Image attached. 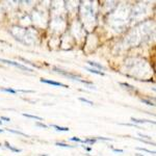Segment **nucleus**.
I'll use <instances>...</instances> for the list:
<instances>
[{
  "label": "nucleus",
  "mask_w": 156,
  "mask_h": 156,
  "mask_svg": "<svg viewBox=\"0 0 156 156\" xmlns=\"http://www.w3.org/2000/svg\"><path fill=\"white\" fill-rule=\"evenodd\" d=\"M0 61H1V63H7V65H11V66H15V67H17V68H19V69H21V70H23V71L33 72L32 69L27 68L26 66H23V65H21V63H16V61H13V60H8V59H4V58H0Z\"/></svg>",
  "instance_id": "1"
},
{
  "label": "nucleus",
  "mask_w": 156,
  "mask_h": 156,
  "mask_svg": "<svg viewBox=\"0 0 156 156\" xmlns=\"http://www.w3.org/2000/svg\"><path fill=\"white\" fill-rule=\"evenodd\" d=\"M54 70H55L56 72H58V73H60V74L65 75V76L69 77V78H71V79H73V80H77V81H80V82H82V83H88V84H92V82L86 81V80H82V79H80L79 77H77L76 75H73V74H70V73H67V72L63 71V70H60V69L54 68Z\"/></svg>",
  "instance_id": "2"
},
{
  "label": "nucleus",
  "mask_w": 156,
  "mask_h": 156,
  "mask_svg": "<svg viewBox=\"0 0 156 156\" xmlns=\"http://www.w3.org/2000/svg\"><path fill=\"white\" fill-rule=\"evenodd\" d=\"M41 82L43 83H47V84H51V85H54V86H61V88H69L68 85L65 84V83H61V82H57V81H54V80H49V79H44V78H42L40 80Z\"/></svg>",
  "instance_id": "3"
},
{
  "label": "nucleus",
  "mask_w": 156,
  "mask_h": 156,
  "mask_svg": "<svg viewBox=\"0 0 156 156\" xmlns=\"http://www.w3.org/2000/svg\"><path fill=\"white\" fill-rule=\"evenodd\" d=\"M130 120L135 124H144V123H150V124H155L154 121H150V120H140V119H135V118H131Z\"/></svg>",
  "instance_id": "4"
},
{
  "label": "nucleus",
  "mask_w": 156,
  "mask_h": 156,
  "mask_svg": "<svg viewBox=\"0 0 156 156\" xmlns=\"http://www.w3.org/2000/svg\"><path fill=\"white\" fill-rule=\"evenodd\" d=\"M4 145H5V147L8 149V150H11V152H15V153H20V152L22 151L21 149H18V148H15V147H13V146H11L8 142H4Z\"/></svg>",
  "instance_id": "5"
},
{
  "label": "nucleus",
  "mask_w": 156,
  "mask_h": 156,
  "mask_svg": "<svg viewBox=\"0 0 156 156\" xmlns=\"http://www.w3.org/2000/svg\"><path fill=\"white\" fill-rule=\"evenodd\" d=\"M88 63L93 67V69H94V68H97V69H99V70H105V68H104V67L102 66V65H100V63H94V61L88 60Z\"/></svg>",
  "instance_id": "6"
},
{
  "label": "nucleus",
  "mask_w": 156,
  "mask_h": 156,
  "mask_svg": "<svg viewBox=\"0 0 156 156\" xmlns=\"http://www.w3.org/2000/svg\"><path fill=\"white\" fill-rule=\"evenodd\" d=\"M85 70H86V71H88V72H90V73H94V74L101 75V76H104V75H105V73H104V72L98 71V70H96V69H93V68H85Z\"/></svg>",
  "instance_id": "7"
},
{
  "label": "nucleus",
  "mask_w": 156,
  "mask_h": 156,
  "mask_svg": "<svg viewBox=\"0 0 156 156\" xmlns=\"http://www.w3.org/2000/svg\"><path fill=\"white\" fill-rule=\"evenodd\" d=\"M23 117H26V118H29V119H34V120H38V122L42 121L43 119L41 117H38V115H29V113H22Z\"/></svg>",
  "instance_id": "8"
},
{
  "label": "nucleus",
  "mask_w": 156,
  "mask_h": 156,
  "mask_svg": "<svg viewBox=\"0 0 156 156\" xmlns=\"http://www.w3.org/2000/svg\"><path fill=\"white\" fill-rule=\"evenodd\" d=\"M53 128H55L57 131H65V132H68L70 131V129L68 127H61V126H57V125H51Z\"/></svg>",
  "instance_id": "9"
},
{
  "label": "nucleus",
  "mask_w": 156,
  "mask_h": 156,
  "mask_svg": "<svg viewBox=\"0 0 156 156\" xmlns=\"http://www.w3.org/2000/svg\"><path fill=\"white\" fill-rule=\"evenodd\" d=\"M8 132H11V133H16V134H19V135H22V136H25V137H28V135L26 133L22 131H18V130H14V129H6Z\"/></svg>",
  "instance_id": "10"
},
{
  "label": "nucleus",
  "mask_w": 156,
  "mask_h": 156,
  "mask_svg": "<svg viewBox=\"0 0 156 156\" xmlns=\"http://www.w3.org/2000/svg\"><path fill=\"white\" fill-rule=\"evenodd\" d=\"M97 142V140L96 138H85V140H81V142L82 144H94V142Z\"/></svg>",
  "instance_id": "11"
},
{
  "label": "nucleus",
  "mask_w": 156,
  "mask_h": 156,
  "mask_svg": "<svg viewBox=\"0 0 156 156\" xmlns=\"http://www.w3.org/2000/svg\"><path fill=\"white\" fill-rule=\"evenodd\" d=\"M0 90L5 92V93H11V94H16L17 93V90H14V88H0Z\"/></svg>",
  "instance_id": "12"
},
{
  "label": "nucleus",
  "mask_w": 156,
  "mask_h": 156,
  "mask_svg": "<svg viewBox=\"0 0 156 156\" xmlns=\"http://www.w3.org/2000/svg\"><path fill=\"white\" fill-rule=\"evenodd\" d=\"M55 145L58 147H63V148H74V146L67 145V144H63V142H55Z\"/></svg>",
  "instance_id": "13"
},
{
  "label": "nucleus",
  "mask_w": 156,
  "mask_h": 156,
  "mask_svg": "<svg viewBox=\"0 0 156 156\" xmlns=\"http://www.w3.org/2000/svg\"><path fill=\"white\" fill-rule=\"evenodd\" d=\"M79 101L84 102V103H88V104H90V105H94V103L90 101V100H88V99H85V98H82V97H80L79 98Z\"/></svg>",
  "instance_id": "14"
},
{
  "label": "nucleus",
  "mask_w": 156,
  "mask_h": 156,
  "mask_svg": "<svg viewBox=\"0 0 156 156\" xmlns=\"http://www.w3.org/2000/svg\"><path fill=\"white\" fill-rule=\"evenodd\" d=\"M142 103H146L147 105H150V106H154V105H155V104H154V102L149 101V100H147V99H142Z\"/></svg>",
  "instance_id": "15"
},
{
  "label": "nucleus",
  "mask_w": 156,
  "mask_h": 156,
  "mask_svg": "<svg viewBox=\"0 0 156 156\" xmlns=\"http://www.w3.org/2000/svg\"><path fill=\"white\" fill-rule=\"evenodd\" d=\"M137 150H140V151H144V152H147V153H150V154H155V151H151L148 150V149L146 148H136Z\"/></svg>",
  "instance_id": "16"
},
{
  "label": "nucleus",
  "mask_w": 156,
  "mask_h": 156,
  "mask_svg": "<svg viewBox=\"0 0 156 156\" xmlns=\"http://www.w3.org/2000/svg\"><path fill=\"white\" fill-rule=\"evenodd\" d=\"M120 84L122 85V86H126L127 88H130V90H134V88L132 85H130L129 83H126V82H121Z\"/></svg>",
  "instance_id": "17"
},
{
  "label": "nucleus",
  "mask_w": 156,
  "mask_h": 156,
  "mask_svg": "<svg viewBox=\"0 0 156 156\" xmlns=\"http://www.w3.org/2000/svg\"><path fill=\"white\" fill-rule=\"evenodd\" d=\"M36 126H38V127H42V128H45V129L48 128V126H47V125H45V124L41 123V122H36Z\"/></svg>",
  "instance_id": "18"
},
{
  "label": "nucleus",
  "mask_w": 156,
  "mask_h": 156,
  "mask_svg": "<svg viewBox=\"0 0 156 156\" xmlns=\"http://www.w3.org/2000/svg\"><path fill=\"white\" fill-rule=\"evenodd\" d=\"M70 140H72V142H81L82 140H80L79 137H71L70 138Z\"/></svg>",
  "instance_id": "19"
},
{
  "label": "nucleus",
  "mask_w": 156,
  "mask_h": 156,
  "mask_svg": "<svg viewBox=\"0 0 156 156\" xmlns=\"http://www.w3.org/2000/svg\"><path fill=\"white\" fill-rule=\"evenodd\" d=\"M1 120H3V121H5V122H9V118H7V117H2L1 115Z\"/></svg>",
  "instance_id": "20"
},
{
  "label": "nucleus",
  "mask_w": 156,
  "mask_h": 156,
  "mask_svg": "<svg viewBox=\"0 0 156 156\" xmlns=\"http://www.w3.org/2000/svg\"><path fill=\"white\" fill-rule=\"evenodd\" d=\"M138 135H140V136L145 137V138H147V140H151V137L148 136V135H144V134H142V133H138Z\"/></svg>",
  "instance_id": "21"
},
{
  "label": "nucleus",
  "mask_w": 156,
  "mask_h": 156,
  "mask_svg": "<svg viewBox=\"0 0 156 156\" xmlns=\"http://www.w3.org/2000/svg\"><path fill=\"white\" fill-rule=\"evenodd\" d=\"M113 152H119V153H123V150H121V149H112Z\"/></svg>",
  "instance_id": "22"
},
{
  "label": "nucleus",
  "mask_w": 156,
  "mask_h": 156,
  "mask_svg": "<svg viewBox=\"0 0 156 156\" xmlns=\"http://www.w3.org/2000/svg\"><path fill=\"white\" fill-rule=\"evenodd\" d=\"M83 148H84L86 151H90V148H88V147H85V146H83Z\"/></svg>",
  "instance_id": "23"
},
{
  "label": "nucleus",
  "mask_w": 156,
  "mask_h": 156,
  "mask_svg": "<svg viewBox=\"0 0 156 156\" xmlns=\"http://www.w3.org/2000/svg\"><path fill=\"white\" fill-rule=\"evenodd\" d=\"M3 132V129H0V133H2Z\"/></svg>",
  "instance_id": "24"
},
{
  "label": "nucleus",
  "mask_w": 156,
  "mask_h": 156,
  "mask_svg": "<svg viewBox=\"0 0 156 156\" xmlns=\"http://www.w3.org/2000/svg\"><path fill=\"white\" fill-rule=\"evenodd\" d=\"M135 155H136V156H142L140 154H135Z\"/></svg>",
  "instance_id": "25"
},
{
  "label": "nucleus",
  "mask_w": 156,
  "mask_h": 156,
  "mask_svg": "<svg viewBox=\"0 0 156 156\" xmlns=\"http://www.w3.org/2000/svg\"><path fill=\"white\" fill-rule=\"evenodd\" d=\"M0 125H2V122H1V121H0Z\"/></svg>",
  "instance_id": "26"
},
{
  "label": "nucleus",
  "mask_w": 156,
  "mask_h": 156,
  "mask_svg": "<svg viewBox=\"0 0 156 156\" xmlns=\"http://www.w3.org/2000/svg\"><path fill=\"white\" fill-rule=\"evenodd\" d=\"M0 43H3V41H1V40H0Z\"/></svg>",
  "instance_id": "27"
}]
</instances>
